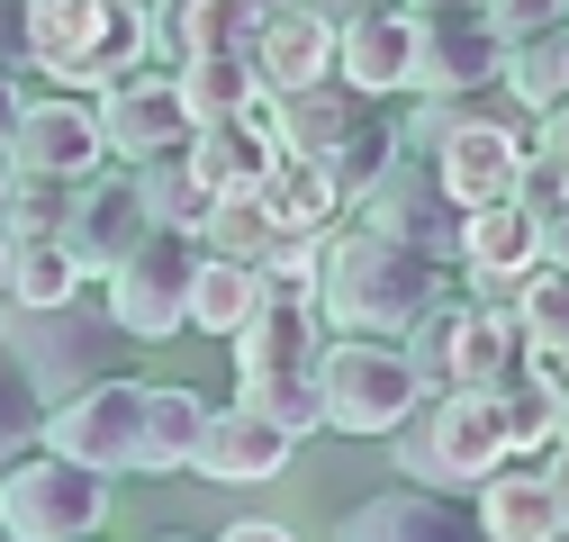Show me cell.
Instances as JSON below:
<instances>
[{
    "label": "cell",
    "instance_id": "cell-1",
    "mask_svg": "<svg viewBox=\"0 0 569 542\" xmlns=\"http://www.w3.org/2000/svg\"><path fill=\"white\" fill-rule=\"evenodd\" d=\"M435 299H443V262H425V253H407V244H389L371 227H352V235L326 227V244H317V317H335L352 334H407Z\"/></svg>",
    "mask_w": 569,
    "mask_h": 542
},
{
    "label": "cell",
    "instance_id": "cell-2",
    "mask_svg": "<svg viewBox=\"0 0 569 542\" xmlns=\"http://www.w3.org/2000/svg\"><path fill=\"white\" fill-rule=\"evenodd\" d=\"M19 37H28V63L46 82L109 91V82H127L146 63L154 19H146V0H28Z\"/></svg>",
    "mask_w": 569,
    "mask_h": 542
},
{
    "label": "cell",
    "instance_id": "cell-3",
    "mask_svg": "<svg viewBox=\"0 0 569 542\" xmlns=\"http://www.w3.org/2000/svg\"><path fill=\"white\" fill-rule=\"evenodd\" d=\"M236 406H253L262 425H280V434H317V344H326V317L308 308V299H262L236 334Z\"/></svg>",
    "mask_w": 569,
    "mask_h": 542
},
{
    "label": "cell",
    "instance_id": "cell-4",
    "mask_svg": "<svg viewBox=\"0 0 569 542\" xmlns=\"http://www.w3.org/2000/svg\"><path fill=\"white\" fill-rule=\"evenodd\" d=\"M389 434H398V461L425 489H479L488 470L516 452L507 416H497V389H435V398H416Z\"/></svg>",
    "mask_w": 569,
    "mask_h": 542
},
{
    "label": "cell",
    "instance_id": "cell-5",
    "mask_svg": "<svg viewBox=\"0 0 569 542\" xmlns=\"http://www.w3.org/2000/svg\"><path fill=\"white\" fill-rule=\"evenodd\" d=\"M398 362L416 380V398H435V389H497L516 362V325L507 308H425L407 334H398Z\"/></svg>",
    "mask_w": 569,
    "mask_h": 542
},
{
    "label": "cell",
    "instance_id": "cell-6",
    "mask_svg": "<svg viewBox=\"0 0 569 542\" xmlns=\"http://www.w3.org/2000/svg\"><path fill=\"white\" fill-rule=\"evenodd\" d=\"M109 524V470L54 461L37 443V461L19 452L0 470V542H82Z\"/></svg>",
    "mask_w": 569,
    "mask_h": 542
},
{
    "label": "cell",
    "instance_id": "cell-7",
    "mask_svg": "<svg viewBox=\"0 0 569 542\" xmlns=\"http://www.w3.org/2000/svg\"><path fill=\"white\" fill-rule=\"evenodd\" d=\"M407 406H416V380H407L398 344H380V334L317 344V425H335V434H389Z\"/></svg>",
    "mask_w": 569,
    "mask_h": 542
},
{
    "label": "cell",
    "instance_id": "cell-8",
    "mask_svg": "<svg viewBox=\"0 0 569 542\" xmlns=\"http://www.w3.org/2000/svg\"><path fill=\"white\" fill-rule=\"evenodd\" d=\"M190 262L199 244L172 235V227H146L118 262H109V325L136 334V344H163L181 334V290H190Z\"/></svg>",
    "mask_w": 569,
    "mask_h": 542
},
{
    "label": "cell",
    "instance_id": "cell-9",
    "mask_svg": "<svg viewBox=\"0 0 569 542\" xmlns=\"http://www.w3.org/2000/svg\"><path fill=\"white\" fill-rule=\"evenodd\" d=\"M136 425H146V380L100 371V380H82L63 406H46L37 443H46L54 461H82V470H136Z\"/></svg>",
    "mask_w": 569,
    "mask_h": 542
},
{
    "label": "cell",
    "instance_id": "cell-10",
    "mask_svg": "<svg viewBox=\"0 0 569 542\" xmlns=\"http://www.w3.org/2000/svg\"><path fill=\"white\" fill-rule=\"evenodd\" d=\"M425 145H435V172L461 209H479V199H507L516 190V172H525V136L507 127V118H470V109H452V100H435L425 109Z\"/></svg>",
    "mask_w": 569,
    "mask_h": 542
},
{
    "label": "cell",
    "instance_id": "cell-11",
    "mask_svg": "<svg viewBox=\"0 0 569 542\" xmlns=\"http://www.w3.org/2000/svg\"><path fill=\"white\" fill-rule=\"evenodd\" d=\"M362 209H371V235H389V244H407V253H425V262H452V244H461V199L425 172V163H380L371 181H362Z\"/></svg>",
    "mask_w": 569,
    "mask_h": 542
},
{
    "label": "cell",
    "instance_id": "cell-12",
    "mask_svg": "<svg viewBox=\"0 0 569 542\" xmlns=\"http://www.w3.org/2000/svg\"><path fill=\"white\" fill-rule=\"evenodd\" d=\"M0 163H10V181H46V190L100 172V118H91V100L82 91L73 100H28L19 127H10V145H0Z\"/></svg>",
    "mask_w": 569,
    "mask_h": 542
},
{
    "label": "cell",
    "instance_id": "cell-13",
    "mask_svg": "<svg viewBox=\"0 0 569 542\" xmlns=\"http://www.w3.org/2000/svg\"><path fill=\"white\" fill-rule=\"evenodd\" d=\"M63 190H73V209H63L54 218V244L63 253H73V271H82V281H91V271H109L136 235H146L154 218H146V181H136V172H82V181H63Z\"/></svg>",
    "mask_w": 569,
    "mask_h": 542
},
{
    "label": "cell",
    "instance_id": "cell-14",
    "mask_svg": "<svg viewBox=\"0 0 569 542\" xmlns=\"http://www.w3.org/2000/svg\"><path fill=\"white\" fill-rule=\"evenodd\" d=\"M0 334L19 344V362H28L37 398L82 389V380H100V371H109V334H100V317H82L73 299H63V308H19V317H0Z\"/></svg>",
    "mask_w": 569,
    "mask_h": 542
},
{
    "label": "cell",
    "instance_id": "cell-15",
    "mask_svg": "<svg viewBox=\"0 0 569 542\" xmlns=\"http://www.w3.org/2000/svg\"><path fill=\"white\" fill-rule=\"evenodd\" d=\"M100 118V154H127V163H172L190 145V109L172 91V73H127L109 82V109Z\"/></svg>",
    "mask_w": 569,
    "mask_h": 542
},
{
    "label": "cell",
    "instance_id": "cell-16",
    "mask_svg": "<svg viewBox=\"0 0 569 542\" xmlns=\"http://www.w3.org/2000/svg\"><path fill=\"white\" fill-rule=\"evenodd\" d=\"M569 506H560V470L551 452H507L479 480V533L488 542H560Z\"/></svg>",
    "mask_w": 569,
    "mask_h": 542
},
{
    "label": "cell",
    "instance_id": "cell-17",
    "mask_svg": "<svg viewBox=\"0 0 569 542\" xmlns=\"http://www.w3.org/2000/svg\"><path fill=\"white\" fill-rule=\"evenodd\" d=\"M407 46H416V10H398V0H362V19L335 28V82L352 100L407 91Z\"/></svg>",
    "mask_w": 569,
    "mask_h": 542
},
{
    "label": "cell",
    "instance_id": "cell-18",
    "mask_svg": "<svg viewBox=\"0 0 569 542\" xmlns=\"http://www.w3.org/2000/svg\"><path fill=\"white\" fill-rule=\"evenodd\" d=\"M497 63H507V46H497L479 19H416L407 91H425V100H470L479 82H497Z\"/></svg>",
    "mask_w": 569,
    "mask_h": 542
},
{
    "label": "cell",
    "instance_id": "cell-19",
    "mask_svg": "<svg viewBox=\"0 0 569 542\" xmlns=\"http://www.w3.org/2000/svg\"><path fill=\"white\" fill-rule=\"evenodd\" d=\"M244 63H253L262 100H271V91H308V82L335 73V28H326L317 10H299V0H271L262 28H253V46H244Z\"/></svg>",
    "mask_w": 569,
    "mask_h": 542
},
{
    "label": "cell",
    "instance_id": "cell-20",
    "mask_svg": "<svg viewBox=\"0 0 569 542\" xmlns=\"http://www.w3.org/2000/svg\"><path fill=\"white\" fill-rule=\"evenodd\" d=\"M190 470L199 480H227V489H244V480H280L290 470V434L280 425H262L253 406H208L199 416V443H190Z\"/></svg>",
    "mask_w": 569,
    "mask_h": 542
},
{
    "label": "cell",
    "instance_id": "cell-21",
    "mask_svg": "<svg viewBox=\"0 0 569 542\" xmlns=\"http://www.w3.org/2000/svg\"><path fill=\"white\" fill-rule=\"evenodd\" d=\"M452 253L470 262V281L507 290L516 271H533V262L560 253V244H542V227L516 209V199H479V209H461V244H452Z\"/></svg>",
    "mask_w": 569,
    "mask_h": 542
},
{
    "label": "cell",
    "instance_id": "cell-22",
    "mask_svg": "<svg viewBox=\"0 0 569 542\" xmlns=\"http://www.w3.org/2000/svg\"><path fill=\"white\" fill-rule=\"evenodd\" d=\"M181 163H190V181H199L208 199H218V190H262V172H271L280 154H271V127H262V109H253V118H218V127H190Z\"/></svg>",
    "mask_w": 569,
    "mask_h": 542
},
{
    "label": "cell",
    "instance_id": "cell-23",
    "mask_svg": "<svg viewBox=\"0 0 569 542\" xmlns=\"http://www.w3.org/2000/svg\"><path fill=\"white\" fill-rule=\"evenodd\" d=\"M262 209H271V227L280 235H326L343 209H352V190L335 181V163H308V154H280L271 172H262Z\"/></svg>",
    "mask_w": 569,
    "mask_h": 542
},
{
    "label": "cell",
    "instance_id": "cell-24",
    "mask_svg": "<svg viewBox=\"0 0 569 542\" xmlns=\"http://www.w3.org/2000/svg\"><path fill=\"white\" fill-rule=\"evenodd\" d=\"M352 118H362V100H335L326 82H308V91H271V100H262L271 154H308V163H335V145L352 136Z\"/></svg>",
    "mask_w": 569,
    "mask_h": 542
},
{
    "label": "cell",
    "instance_id": "cell-25",
    "mask_svg": "<svg viewBox=\"0 0 569 542\" xmlns=\"http://www.w3.org/2000/svg\"><path fill=\"white\" fill-rule=\"evenodd\" d=\"M335 542H470V515H452L443 498H425V489H389V498L352 506Z\"/></svg>",
    "mask_w": 569,
    "mask_h": 542
},
{
    "label": "cell",
    "instance_id": "cell-26",
    "mask_svg": "<svg viewBox=\"0 0 569 542\" xmlns=\"http://www.w3.org/2000/svg\"><path fill=\"white\" fill-rule=\"evenodd\" d=\"M262 299H271V290H262V271H253V262L199 253V262H190V290H181V325H199V334H236Z\"/></svg>",
    "mask_w": 569,
    "mask_h": 542
},
{
    "label": "cell",
    "instance_id": "cell-27",
    "mask_svg": "<svg viewBox=\"0 0 569 542\" xmlns=\"http://www.w3.org/2000/svg\"><path fill=\"white\" fill-rule=\"evenodd\" d=\"M253 28H262V0H172L154 19V46H172V63L181 54H244Z\"/></svg>",
    "mask_w": 569,
    "mask_h": 542
},
{
    "label": "cell",
    "instance_id": "cell-28",
    "mask_svg": "<svg viewBox=\"0 0 569 542\" xmlns=\"http://www.w3.org/2000/svg\"><path fill=\"white\" fill-rule=\"evenodd\" d=\"M172 91H181L190 127H218V118H253V109H262V82H253L244 54H181Z\"/></svg>",
    "mask_w": 569,
    "mask_h": 542
},
{
    "label": "cell",
    "instance_id": "cell-29",
    "mask_svg": "<svg viewBox=\"0 0 569 542\" xmlns=\"http://www.w3.org/2000/svg\"><path fill=\"white\" fill-rule=\"evenodd\" d=\"M10 235V290L0 299H19V308H63L82 290V271H73V253L54 244V227H0Z\"/></svg>",
    "mask_w": 569,
    "mask_h": 542
},
{
    "label": "cell",
    "instance_id": "cell-30",
    "mask_svg": "<svg viewBox=\"0 0 569 542\" xmlns=\"http://www.w3.org/2000/svg\"><path fill=\"white\" fill-rule=\"evenodd\" d=\"M199 389H154L146 380V425H136V470H190V443H199Z\"/></svg>",
    "mask_w": 569,
    "mask_h": 542
},
{
    "label": "cell",
    "instance_id": "cell-31",
    "mask_svg": "<svg viewBox=\"0 0 569 542\" xmlns=\"http://www.w3.org/2000/svg\"><path fill=\"white\" fill-rule=\"evenodd\" d=\"M190 244L227 253V262H262V253L280 244V227H271V209H262L253 190H218V199H208V218L190 227Z\"/></svg>",
    "mask_w": 569,
    "mask_h": 542
},
{
    "label": "cell",
    "instance_id": "cell-32",
    "mask_svg": "<svg viewBox=\"0 0 569 542\" xmlns=\"http://www.w3.org/2000/svg\"><path fill=\"white\" fill-rule=\"evenodd\" d=\"M497 73L516 82V100L533 109V118H551L560 109V91H569V37L551 28V37H525V46H507V63Z\"/></svg>",
    "mask_w": 569,
    "mask_h": 542
},
{
    "label": "cell",
    "instance_id": "cell-33",
    "mask_svg": "<svg viewBox=\"0 0 569 542\" xmlns=\"http://www.w3.org/2000/svg\"><path fill=\"white\" fill-rule=\"evenodd\" d=\"M497 416L516 452H560V380H497Z\"/></svg>",
    "mask_w": 569,
    "mask_h": 542
},
{
    "label": "cell",
    "instance_id": "cell-34",
    "mask_svg": "<svg viewBox=\"0 0 569 542\" xmlns=\"http://www.w3.org/2000/svg\"><path fill=\"white\" fill-rule=\"evenodd\" d=\"M37 425H46V398H37L28 362H19V344L0 334V470H10V461L37 443Z\"/></svg>",
    "mask_w": 569,
    "mask_h": 542
},
{
    "label": "cell",
    "instance_id": "cell-35",
    "mask_svg": "<svg viewBox=\"0 0 569 542\" xmlns=\"http://www.w3.org/2000/svg\"><path fill=\"white\" fill-rule=\"evenodd\" d=\"M136 181H146V218H154V227L190 235V227L208 218V190L190 181V163H181V154H172V172H136Z\"/></svg>",
    "mask_w": 569,
    "mask_h": 542
},
{
    "label": "cell",
    "instance_id": "cell-36",
    "mask_svg": "<svg viewBox=\"0 0 569 542\" xmlns=\"http://www.w3.org/2000/svg\"><path fill=\"white\" fill-rule=\"evenodd\" d=\"M569 19V0H479V28L497 46H525V37H551Z\"/></svg>",
    "mask_w": 569,
    "mask_h": 542
},
{
    "label": "cell",
    "instance_id": "cell-37",
    "mask_svg": "<svg viewBox=\"0 0 569 542\" xmlns=\"http://www.w3.org/2000/svg\"><path fill=\"white\" fill-rule=\"evenodd\" d=\"M218 542H299V533H290V524H262V515H244V524H227Z\"/></svg>",
    "mask_w": 569,
    "mask_h": 542
},
{
    "label": "cell",
    "instance_id": "cell-38",
    "mask_svg": "<svg viewBox=\"0 0 569 542\" xmlns=\"http://www.w3.org/2000/svg\"><path fill=\"white\" fill-rule=\"evenodd\" d=\"M19 109H28V100H19V82H10V63H0V145H10V127H19Z\"/></svg>",
    "mask_w": 569,
    "mask_h": 542
},
{
    "label": "cell",
    "instance_id": "cell-39",
    "mask_svg": "<svg viewBox=\"0 0 569 542\" xmlns=\"http://www.w3.org/2000/svg\"><path fill=\"white\" fill-rule=\"evenodd\" d=\"M0 290H10V235H0Z\"/></svg>",
    "mask_w": 569,
    "mask_h": 542
},
{
    "label": "cell",
    "instance_id": "cell-40",
    "mask_svg": "<svg viewBox=\"0 0 569 542\" xmlns=\"http://www.w3.org/2000/svg\"><path fill=\"white\" fill-rule=\"evenodd\" d=\"M10 190H19V181H10V163H0V209H10Z\"/></svg>",
    "mask_w": 569,
    "mask_h": 542
},
{
    "label": "cell",
    "instance_id": "cell-41",
    "mask_svg": "<svg viewBox=\"0 0 569 542\" xmlns=\"http://www.w3.org/2000/svg\"><path fill=\"white\" fill-rule=\"evenodd\" d=\"M163 542H181V533H163Z\"/></svg>",
    "mask_w": 569,
    "mask_h": 542
}]
</instances>
